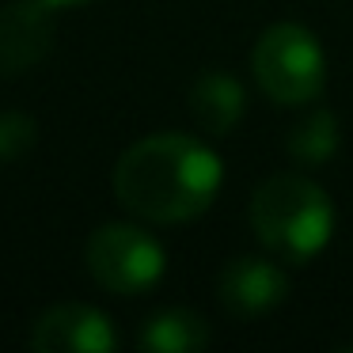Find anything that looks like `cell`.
<instances>
[{"mask_svg": "<svg viewBox=\"0 0 353 353\" xmlns=\"http://www.w3.org/2000/svg\"><path fill=\"white\" fill-rule=\"evenodd\" d=\"M338 152V118L330 110H312L289 130V156L300 163H327Z\"/></svg>", "mask_w": 353, "mask_h": 353, "instance_id": "10", "label": "cell"}, {"mask_svg": "<svg viewBox=\"0 0 353 353\" xmlns=\"http://www.w3.org/2000/svg\"><path fill=\"white\" fill-rule=\"evenodd\" d=\"M224 312L239 315V319H254L266 315L289 296V277L274 259H259V254H243V259L228 262L216 281Z\"/></svg>", "mask_w": 353, "mask_h": 353, "instance_id": "7", "label": "cell"}, {"mask_svg": "<svg viewBox=\"0 0 353 353\" xmlns=\"http://www.w3.org/2000/svg\"><path fill=\"white\" fill-rule=\"evenodd\" d=\"M251 228L277 262H312L334 232L330 194L315 179L277 171L251 194Z\"/></svg>", "mask_w": 353, "mask_h": 353, "instance_id": "2", "label": "cell"}, {"mask_svg": "<svg viewBox=\"0 0 353 353\" xmlns=\"http://www.w3.org/2000/svg\"><path fill=\"white\" fill-rule=\"evenodd\" d=\"M221 156L190 133H152L114 163V198L152 224H183L201 216L221 190Z\"/></svg>", "mask_w": 353, "mask_h": 353, "instance_id": "1", "label": "cell"}, {"mask_svg": "<svg viewBox=\"0 0 353 353\" xmlns=\"http://www.w3.org/2000/svg\"><path fill=\"white\" fill-rule=\"evenodd\" d=\"M137 345L148 353H194L209 345V327L190 307H163L141 327Z\"/></svg>", "mask_w": 353, "mask_h": 353, "instance_id": "9", "label": "cell"}, {"mask_svg": "<svg viewBox=\"0 0 353 353\" xmlns=\"http://www.w3.org/2000/svg\"><path fill=\"white\" fill-rule=\"evenodd\" d=\"M84 259H88V274L114 296L148 292L168 266L160 239L148 236L137 224H103V228H95L84 247Z\"/></svg>", "mask_w": 353, "mask_h": 353, "instance_id": "4", "label": "cell"}, {"mask_svg": "<svg viewBox=\"0 0 353 353\" xmlns=\"http://www.w3.org/2000/svg\"><path fill=\"white\" fill-rule=\"evenodd\" d=\"M46 4H54V8H72V4H92V0H46Z\"/></svg>", "mask_w": 353, "mask_h": 353, "instance_id": "12", "label": "cell"}, {"mask_svg": "<svg viewBox=\"0 0 353 353\" xmlns=\"http://www.w3.org/2000/svg\"><path fill=\"white\" fill-rule=\"evenodd\" d=\"M54 50V4L12 0L0 8V77L34 69Z\"/></svg>", "mask_w": 353, "mask_h": 353, "instance_id": "6", "label": "cell"}, {"mask_svg": "<svg viewBox=\"0 0 353 353\" xmlns=\"http://www.w3.org/2000/svg\"><path fill=\"white\" fill-rule=\"evenodd\" d=\"M31 345L39 353H107L118 345V334L99 307L54 304L34 319Z\"/></svg>", "mask_w": 353, "mask_h": 353, "instance_id": "5", "label": "cell"}, {"mask_svg": "<svg viewBox=\"0 0 353 353\" xmlns=\"http://www.w3.org/2000/svg\"><path fill=\"white\" fill-rule=\"evenodd\" d=\"M251 72L259 88L281 107H304L323 95L327 84V57L323 46L307 27L292 23H274L259 34L251 54Z\"/></svg>", "mask_w": 353, "mask_h": 353, "instance_id": "3", "label": "cell"}, {"mask_svg": "<svg viewBox=\"0 0 353 353\" xmlns=\"http://www.w3.org/2000/svg\"><path fill=\"white\" fill-rule=\"evenodd\" d=\"M186 103H190V118L198 122L201 133L224 137V133H232L239 125V118H243L247 92L232 72H201V77L194 80Z\"/></svg>", "mask_w": 353, "mask_h": 353, "instance_id": "8", "label": "cell"}, {"mask_svg": "<svg viewBox=\"0 0 353 353\" xmlns=\"http://www.w3.org/2000/svg\"><path fill=\"white\" fill-rule=\"evenodd\" d=\"M34 141H39V125H34L31 114H23V110L0 114V163L27 156L34 148Z\"/></svg>", "mask_w": 353, "mask_h": 353, "instance_id": "11", "label": "cell"}]
</instances>
